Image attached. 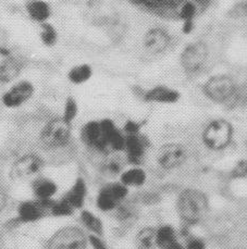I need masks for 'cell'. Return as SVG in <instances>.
I'll return each mask as SVG.
<instances>
[{
    "mask_svg": "<svg viewBox=\"0 0 247 249\" xmlns=\"http://www.w3.org/2000/svg\"><path fill=\"white\" fill-rule=\"evenodd\" d=\"M208 202L203 193L196 190L183 192L177 200V210L187 224H196L207 213Z\"/></svg>",
    "mask_w": 247,
    "mask_h": 249,
    "instance_id": "6da1fadb",
    "label": "cell"
},
{
    "mask_svg": "<svg viewBox=\"0 0 247 249\" xmlns=\"http://www.w3.org/2000/svg\"><path fill=\"white\" fill-rule=\"evenodd\" d=\"M209 58V47L204 40H194L182 49L180 64L186 74L195 75L203 70Z\"/></svg>",
    "mask_w": 247,
    "mask_h": 249,
    "instance_id": "7a4b0ae2",
    "label": "cell"
},
{
    "mask_svg": "<svg viewBox=\"0 0 247 249\" xmlns=\"http://www.w3.org/2000/svg\"><path fill=\"white\" fill-rule=\"evenodd\" d=\"M131 6L149 16L162 20H176V13L182 3L189 0H126Z\"/></svg>",
    "mask_w": 247,
    "mask_h": 249,
    "instance_id": "3957f363",
    "label": "cell"
},
{
    "mask_svg": "<svg viewBox=\"0 0 247 249\" xmlns=\"http://www.w3.org/2000/svg\"><path fill=\"white\" fill-rule=\"evenodd\" d=\"M203 91L204 95L213 103L225 104L234 97L236 84L231 76L217 74L205 82Z\"/></svg>",
    "mask_w": 247,
    "mask_h": 249,
    "instance_id": "277c9868",
    "label": "cell"
},
{
    "mask_svg": "<svg viewBox=\"0 0 247 249\" xmlns=\"http://www.w3.org/2000/svg\"><path fill=\"white\" fill-rule=\"evenodd\" d=\"M71 137V124L65 119L50 120L40 133V142L48 149H57L66 146Z\"/></svg>",
    "mask_w": 247,
    "mask_h": 249,
    "instance_id": "5b68a950",
    "label": "cell"
},
{
    "mask_svg": "<svg viewBox=\"0 0 247 249\" xmlns=\"http://www.w3.org/2000/svg\"><path fill=\"white\" fill-rule=\"evenodd\" d=\"M232 137V124L223 119L213 120L208 123L203 133V141L206 146L213 150L225 149L231 142Z\"/></svg>",
    "mask_w": 247,
    "mask_h": 249,
    "instance_id": "8992f818",
    "label": "cell"
},
{
    "mask_svg": "<svg viewBox=\"0 0 247 249\" xmlns=\"http://www.w3.org/2000/svg\"><path fill=\"white\" fill-rule=\"evenodd\" d=\"M88 237L82 230L67 227L54 233L48 241V249H86Z\"/></svg>",
    "mask_w": 247,
    "mask_h": 249,
    "instance_id": "52a82bcc",
    "label": "cell"
},
{
    "mask_svg": "<svg viewBox=\"0 0 247 249\" xmlns=\"http://www.w3.org/2000/svg\"><path fill=\"white\" fill-rule=\"evenodd\" d=\"M35 93V87L30 81L15 83L1 95V104L8 109H16L27 103Z\"/></svg>",
    "mask_w": 247,
    "mask_h": 249,
    "instance_id": "ba28073f",
    "label": "cell"
},
{
    "mask_svg": "<svg viewBox=\"0 0 247 249\" xmlns=\"http://www.w3.org/2000/svg\"><path fill=\"white\" fill-rule=\"evenodd\" d=\"M172 44V36L169 31L161 26H153L145 32L141 39L146 52L153 54L162 53L169 49Z\"/></svg>",
    "mask_w": 247,
    "mask_h": 249,
    "instance_id": "9c48e42d",
    "label": "cell"
},
{
    "mask_svg": "<svg viewBox=\"0 0 247 249\" xmlns=\"http://www.w3.org/2000/svg\"><path fill=\"white\" fill-rule=\"evenodd\" d=\"M53 200H26L18 207V219L23 223L35 222L42 219L46 213H50Z\"/></svg>",
    "mask_w": 247,
    "mask_h": 249,
    "instance_id": "30bf717a",
    "label": "cell"
},
{
    "mask_svg": "<svg viewBox=\"0 0 247 249\" xmlns=\"http://www.w3.org/2000/svg\"><path fill=\"white\" fill-rule=\"evenodd\" d=\"M186 158V153L179 144H168L160 149L158 163L161 168L171 170L181 165Z\"/></svg>",
    "mask_w": 247,
    "mask_h": 249,
    "instance_id": "8fae6325",
    "label": "cell"
},
{
    "mask_svg": "<svg viewBox=\"0 0 247 249\" xmlns=\"http://www.w3.org/2000/svg\"><path fill=\"white\" fill-rule=\"evenodd\" d=\"M143 98L146 103L172 105L180 100L181 94L179 90L172 89V87L157 85L146 90L143 95Z\"/></svg>",
    "mask_w": 247,
    "mask_h": 249,
    "instance_id": "7c38bea8",
    "label": "cell"
},
{
    "mask_svg": "<svg viewBox=\"0 0 247 249\" xmlns=\"http://www.w3.org/2000/svg\"><path fill=\"white\" fill-rule=\"evenodd\" d=\"M100 122L103 138L106 142L109 149L114 151H121L125 148V135L117 127L110 119H104Z\"/></svg>",
    "mask_w": 247,
    "mask_h": 249,
    "instance_id": "4fadbf2b",
    "label": "cell"
},
{
    "mask_svg": "<svg viewBox=\"0 0 247 249\" xmlns=\"http://www.w3.org/2000/svg\"><path fill=\"white\" fill-rule=\"evenodd\" d=\"M81 138L85 145L93 147L97 150L105 151L109 149L103 138L102 127L99 121H89L84 124L81 131Z\"/></svg>",
    "mask_w": 247,
    "mask_h": 249,
    "instance_id": "5bb4252c",
    "label": "cell"
},
{
    "mask_svg": "<svg viewBox=\"0 0 247 249\" xmlns=\"http://www.w3.org/2000/svg\"><path fill=\"white\" fill-rule=\"evenodd\" d=\"M146 140L140 133L125 135V148L127 160L133 164H139L143 159L146 149Z\"/></svg>",
    "mask_w": 247,
    "mask_h": 249,
    "instance_id": "9a60e30c",
    "label": "cell"
},
{
    "mask_svg": "<svg viewBox=\"0 0 247 249\" xmlns=\"http://www.w3.org/2000/svg\"><path fill=\"white\" fill-rule=\"evenodd\" d=\"M25 11L27 17L33 22L38 23L39 25L49 22L53 16L52 6L46 0H30L25 6Z\"/></svg>",
    "mask_w": 247,
    "mask_h": 249,
    "instance_id": "2e32d148",
    "label": "cell"
},
{
    "mask_svg": "<svg viewBox=\"0 0 247 249\" xmlns=\"http://www.w3.org/2000/svg\"><path fill=\"white\" fill-rule=\"evenodd\" d=\"M43 167V161L35 155H26L17 161L15 164V173L19 178L32 177L39 172Z\"/></svg>",
    "mask_w": 247,
    "mask_h": 249,
    "instance_id": "e0dca14e",
    "label": "cell"
},
{
    "mask_svg": "<svg viewBox=\"0 0 247 249\" xmlns=\"http://www.w3.org/2000/svg\"><path fill=\"white\" fill-rule=\"evenodd\" d=\"M22 62L15 57H7L0 62V84H9L19 76Z\"/></svg>",
    "mask_w": 247,
    "mask_h": 249,
    "instance_id": "ac0fdd59",
    "label": "cell"
},
{
    "mask_svg": "<svg viewBox=\"0 0 247 249\" xmlns=\"http://www.w3.org/2000/svg\"><path fill=\"white\" fill-rule=\"evenodd\" d=\"M88 195V185L83 178H76L73 186L68 191L63 198L70 204L74 209L83 208Z\"/></svg>",
    "mask_w": 247,
    "mask_h": 249,
    "instance_id": "d6986e66",
    "label": "cell"
},
{
    "mask_svg": "<svg viewBox=\"0 0 247 249\" xmlns=\"http://www.w3.org/2000/svg\"><path fill=\"white\" fill-rule=\"evenodd\" d=\"M157 247L160 249H185L177 241L175 229L170 225H163L157 230Z\"/></svg>",
    "mask_w": 247,
    "mask_h": 249,
    "instance_id": "ffe728a7",
    "label": "cell"
},
{
    "mask_svg": "<svg viewBox=\"0 0 247 249\" xmlns=\"http://www.w3.org/2000/svg\"><path fill=\"white\" fill-rule=\"evenodd\" d=\"M93 76V68L88 63H80L72 67L68 72V80L74 85L88 83Z\"/></svg>",
    "mask_w": 247,
    "mask_h": 249,
    "instance_id": "44dd1931",
    "label": "cell"
},
{
    "mask_svg": "<svg viewBox=\"0 0 247 249\" xmlns=\"http://www.w3.org/2000/svg\"><path fill=\"white\" fill-rule=\"evenodd\" d=\"M58 187L56 183L49 178H38L33 184L34 195L39 200H48L56 195Z\"/></svg>",
    "mask_w": 247,
    "mask_h": 249,
    "instance_id": "7402d4cb",
    "label": "cell"
},
{
    "mask_svg": "<svg viewBox=\"0 0 247 249\" xmlns=\"http://www.w3.org/2000/svg\"><path fill=\"white\" fill-rule=\"evenodd\" d=\"M157 230L144 228L137 233L135 245L137 249H156L157 247Z\"/></svg>",
    "mask_w": 247,
    "mask_h": 249,
    "instance_id": "603a6c76",
    "label": "cell"
},
{
    "mask_svg": "<svg viewBox=\"0 0 247 249\" xmlns=\"http://www.w3.org/2000/svg\"><path fill=\"white\" fill-rule=\"evenodd\" d=\"M146 173L140 167H133L121 174V183L125 186H141L146 182Z\"/></svg>",
    "mask_w": 247,
    "mask_h": 249,
    "instance_id": "cb8c5ba5",
    "label": "cell"
},
{
    "mask_svg": "<svg viewBox=\"0 0 247 249\" xmlns=\"http://www.w3.org/2000/svg\"><path fill=\"white\" fill-rule=\"evenodd\" d=\"M40 29H39V40L45 47L47 48H53L58 43V32L56 30L52 23L50 22H46L40 24Z\"/></svg>",
    "mask_w": 247,
    "mask_h": 249,
    "instance_id": "d4e9b609",
    "label": "cell"
},
{
    "mask_svg": "<svg viewBox=\"0 0 247 249\" xmlns=\"http://www.w3.org/2000/svg\"><path fill=\"white\" fill-rule=\"evenodd\" d=\"M81 221L82 223L84 224V227L89 230L91 234L95 235H103L104 232V225L102 220H100L98 216H96L93 212L88 210H84L81 212Z\"/></svg>",
    "mask_w": 247,
    "mask_h": 249,
    "instance_id": "484cf974",
    "label": "cell"
},
{
    "mask_svg": "<svg viewBox=\"0 0 247 249\" xmlns=\"http://www.w3.org/2000/svg\"><path fill=\"white\" fill-rule=\"evenodd\" d=\"M96 205L102 211H112L117 208L119 202L114 199L106 188L103 187L96 199Z\"/></svg>",
    "mask_w": 247,
    "mask_h": 249,
    "instance_id": "4316f807",
    "label": "cell"
},
{
    "mask_svg": "<svg viewBox=\"0 0 247 249\" xmlns=\"http://www.w3.org/2000/svg\"><path fill=\"white\" fill-rule=\"evenodd\" d=\"M79 113V105H77L76 100L73 97H68L65 103V107H63V114L62 119H65L68 123L72 124L75 118Z\"/></svg>",
    "mask_w": 247,
    "mask_h": 249,
    "instance_id": "83f0119b",
    "label": "cell"
},
{
    "mask_svg": "<svg viewBox=\"0 0 247 249\" xmlns=\"http://www.w3.org/2000/svg\"><path fill=\"white\" fill-rule=\"evenodd\" d=\"M74 210L75 209L69 204L65 198H62L61 200L53 202L52 209H50V213L54 216H60V218H62V216L72 215Z\"/></svg>",
    "mask_w": 247,
    "mask_h": 249,
    "instance_id": "f1b7e54d",
    "label": "cell"
},
{
    "mask_svg": "<svg viewBox=\"0 0 247 249\" xmlns=\"http://www.w3.org/2000/svg\"><path fill=\"white\" fill-rule=\"evenodd\" d=\"M105 188L110 193V195L116 199L118 202H121L122 200L125 199L127 196V186H125L123 183H110L108 185L105 186Z\"/></svg>",
    "mask_w": 247,
    "mask_h": 249,
    "instance_id": "f546056e",
    "label": "cell"
},
{
    "mask_svg": "<svg viewBox=\"0 0 247 249\" xmlns=\"http://www.w3.org/2000/svg\"><path fill=\"white\" fill-rule=\"evenodd\" d=\"M228 16L232 19H247V0H241L230 8Z\"/></svg>",
    "mask_w": 247,
    "mask_h": 249,
    "instance_id": "4dcf8cb0",
    "label": "cell"
},
{
    "mask_svg": "<svg viewBox=\"0 0 247 249\" xmlns=\"http://www.w3.org/2000/svg\"><path fill=\"white\" fill-rule=\"evenodd\" d=\"M247 177V160H241L232 170V178H241Z\"/></svg>",
    "mask_w": 247,
    "mask_h": 249,
    "instance_id": "1f68e13d",
    "label": "cell"
},
{
    "mask_svg": "<svg viewBox=\"0 0 247 249\" xmlns=\"http://www.w3.org/2000/svg\"><path fill=\"white\" fill-rule=\"evenodd\" d=\"M123 131H124L125 135L129 134H137L141 131V124L136 121H133V120H129L126 121L124 126H123Z\"/></svg>",
    "mask_w": 247,
    "mask_h": 249,
    "instance_id": "d6a6232c",
    "label": "cell"
},
{
    "mask_svg": "<svg viewBox=\"0 0 247 249\" xmlns=\"http://www.w3.org/2000/svg\"><path fill=\"white\" fill-rule=\"evenodd\" d=\"M88 243L90 244V246L93 249H108L106 244L102 241V238H100L98 235H95V234L89 235Z\"/></svg>",
    "mask_w": 247,
    "mask_h": 249,
    "instance_id": "836d02e7",
    "label": "cell"
},
{
    "mask_svg": "<svg viewBox=\"0 0 247 249\" xmlns=\"http://www.w3.org/2000/svg\"><path fill=\"white\" fill-rule=\"evenodd\" d=\"M185 249H206L205 243L199 238H190L189 242L186 243V247Z\"/></svg>",
    "mask_w": 247,
    "mask_h": 249,
    "instance_id": "e575fe53",
    "label": "cell"
},
{
    "mask_svg": "<svg viewBox=\"0 0 247 249\" xmlns=\"http://www.w3.org/2000/svg\"><path fill=\"white\" fill-rule=\"evenodd\" d=\"M7 201H8V197H7L6 191H4L3 186L0 184V212L4 209V207L7 205Z\"/></svg>",
    "mask_w": 247,
    "mask_h": 249,
    "instance_id": "d590c367",
    "label": "cell"
}]
</instances>
